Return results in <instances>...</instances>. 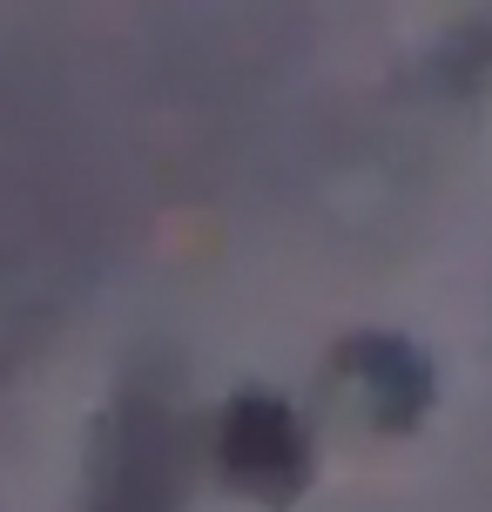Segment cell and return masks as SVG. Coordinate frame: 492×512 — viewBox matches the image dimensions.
<instances>
[{
  "instance_id": "cell-3",
  "label": "cell",
  "mask_w": 492,
  "mask_h": 512,
  "mask_svg": "<svg viewBox=\"0 0 492 512\" xmlns=\"http://www.w3.org/2000/svg\"><path fill=\"white\" fill-rule=\"evenodd\" d=\"M337 364H344V378L364 398L378 432H412L432 405V364L418 358L405 337H351L337 351Z\"/></svg>"
},
{
  "instance_id": "cell-1",
  "label": "cell",
  "mask_w": 492,
  "mask_h": 512,
  "mask_svg": "<svg viewBox=\"0 0 492 512\" xmlns=\"http://www.w3.org/2000/svg\"><path fill=\"white\" fill-rule=\"evenodd\" d=\"M216 465L236 492L263 506H290L311 486V432L277 391H236L216 425Z\"/></svg>"
},
{
  "instance_id": "cell-2",
  "label": "cell",
  "mask_w": 492,
  "mask_h": 512,
  "mask_svg": "<svg viewBox=\"0 0 492 512\" xmlns=\"http://www.w3.org/2000/svg\"><path fill=\"white\" fill-rule=\"evenodd\" d=\"M88 512H176V425L162 418V405L129 398L108 425Z\"/></svg>"
}]
</instances>
